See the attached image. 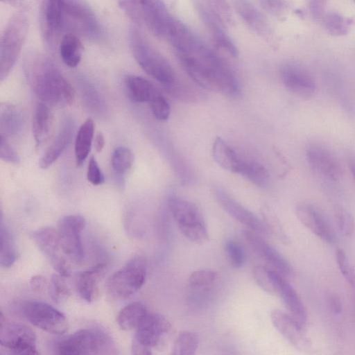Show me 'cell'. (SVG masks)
I'll list each match as a JSON object with an SVG mask.
<instances>
[{
	"instance_id": "obj_19",
	"label": "cell",
	"mask_w": 355,
	"mask_h": 355,
	"mask_svg": "<svg viewBox=\"0 0 355 355\" xmlns=\"http://www.w3.org/2000/svg\"><path fill=\"white\" fill-rule=\"evenodd\" d=\"M295 212L298 220L313 234L327 243L334 241L335 234L329 223L315 205L300 202L296 206Z\"/></svg>"
},
{
	"instance_id": "obj_26",
	"label": "cell",
	"mask_w": 355,
	"mask_h": 355,
	"mask_svg": "<svg viewBox=\"0 0 355 355\" xmlns=\"http://www.w3.org/2000/svg\"><path fill=\"white\" fill-rule=\"evenodd\" d=\"M24 117L21 111L15 105L8 103L1 105L0 136L6 139L15 137L23 130Z\"/></svg>"
},
{
	"instance_id": "obj_28",
	"label": "cell",
	"mask_w": 355,
	"mask_h": 355,
	"mask_svg": "<svg viewBox=\"0 0 355 355\" xmlns=\"http://www.w3.org/2000/svg\"><path fill=\"white\" fill-rule=\"evenodd\" d=\"M125 85L129 98L135 103L149 104L159 94L150 81L139 76L127 77Z\"/></svg>"
},
{
	"instance_id": "obj_55",
	"label": "cell",
	"mask_w": 355,
	"mask_h": 355,
	"mask_svg": "<svg viewBox=\"0 0 355 355\" xmlns=\"http://www.w3.org/2000/svg\"><path fill=\"white\" fill-rule=\"evenodd\" d=\"M105 145V138L101 132H99L96 135L94 139V147L96 151L99 153L101 152Z\"/></svg>"
},
{
	"instance_id": "obj_38",
	"label": "cell",
	"mask_w": 355,
	"mask_h": 355,
	"mask_svg": "<svg viewBox=\"0 0 355 355\" xmlns=\"http://www.w3.org/2000/svg\"><path fill=\"white\" fill-rule=\"evenodd\" d=\"M199 345V336L192 331H182L175 339L171 354L173 355L195 354Z\"/></svg>"
},
{
	"instance_id": "obj_18",
	"label": "cell",
	"mask_w": 355,
	"mask_h": 355,
	"mask_svg": "<svg viewBox=\"0 0 355 355\" xmlns=\"http://www.w3.org/2000/svg\"><path fill=\"white\" fill-rule=\"evenodd\" d=\"M214 195L219 205L235 220L259 234H269L270 231L263 220L235 200L224 189L215 188Z\"/></svg>"
},
{
	"instance_id": "obj_4",
	"label": "cell",
	"mask_w": 355,
	"mask_h": 355,
	"mask_svg": "<svg viewBox=\"0 0 355 355\" xmlns=\"http://www.w3.org/2000/svg\"><path fill=\"white\" fill-rule=\"evenodd\" d=\"M121 9L137 24H145L159 38H166L173 16L162 0H118Z\"/></svg>"
},
{
	"instance_id": "obj_31",
	"label": "cell",
	"mask_w": 355,
	"mask_h": 355,
	"mask_svg": "<svg viewBox=\"0 0 355 355\" xmlns=\"http://www.w3.org/2000/svg\"><path fill=\"white\" fill-rule=\"evenodd\" d=\"M60 55L69 67H76L80 62L83 51V44L75 33H65L58 45Z\"/></svg>"
},
{
	"instance_id": "obj_52",
	"label": "cell",
	"mask_w": 355,
	"mask_h": 355,
	"mask_svg": "<svg viewBox=\"0 0 355 355\" xmlns=\"http://www.w3.org/2000/svg\"><path fill=\"white\" fill-rule=\"evenodd\" d=\"M327 0H309V10L315 19H321L325 13Z\"/></svg>"
},
{
	"instance_id": "obj_8",
	"label": "cell",
	"mask_w": 355,
	"mask_h": 355,
	"mask_svg": "<svg viewBox=\"0 0 355 355\" xmlns=\"http://www.w3.org/2000/svg\"><path fill=\"white\" fill-rule=\"evenodd\" d=\"M64 31L92 41H99L103 32L91 8L83 0H62Z\"/></svg>"
},
{
	"instance_id": "obj_29",
	"label": "cell",
	"mask_w": 355,
	"mask_h": 355,
	"mask_svg": "<svg viewBox=\"0 0 355 355\" xmlns=\"http://www.w3.org/2000/svg\"><path fill=\"white\" fill-rule=\"evenodd\" d=\"M106 265L98 263L90 270L78 272L76 276V286L79 295L87 302L94 300L97 290L98 277L104 270Z\"/></svg>"
},
{
	"instance_id": "obj_21",
	"label": "cell",
	"mask_w": 355,
	"mask_h": 355,
	"mask_svg": "<svg viewBox=\"0 0 355 355\" xmlns=\"http://www.w3.org/2000/svg\"><path fill=\"white\" fill-rule=\"evenodd\" d=\"M270 320L275 329L295 348L300 351L310 349L311 341L302 327L288 313L275 309Z\"/></svg>"
},
{
	"instance_id": "obj_25",
	"label": "cell",
	"mask_w": 355,
	"mask_h": 355,
	"mask_svg": "<svg viewBox=\"0 0 355 355\" xmlns=\"http://www.w3.org/2000/svg\"><path fill=\"white\" fill-rule=\"evenodd\" d=\"M234 8L246 26L255 33L266 36L270 33L268 19L248 0H233Z\"/></svg>"
},
{
	"instance_id": "obj_15",
	"label": "cell",
	"mask_w": 355,
	"mask_h": 355,
	"mask_svg": "<svg viewBox=\"0 0 355 355\" xmlns=\"http://www.w3.org/2000/svg\"><path fill=\"white\" fill-rule=\"evenodd\" d=\"M40 27L46 46L53 51L60 42L64 31L62 0H42Z\"/></svg>"
},
{
	"instance_id": "obj_39",
	"label": "cell",
	"mask_w": 355,
	"mask_h": 355,
	"mask_svg": "<svg viewBox=\"0 0 355 355\" xmlns=\"http://www.w3.org/2000/svg\"><path fill=\"white\" fill-rule=\"evenodd\" d=\"M334 220L340 232L350 236L355 230V220L353 216L344 207L337 205L334 208Z\"/></svg>"
},
{
	"instance_id": "obj_30",
	"label": "cell",
	"mask_w": 355,
	"mask_h": 355,
	"mask_svg": "<svg viewBox=\"0 0 355 355\" xmlns=\"http://www.w3.org/2000/svg\"><path fill=\"white\" fill-rule=\"evenodd\" d=\"M212 155L220 167L234 173H238L242 160L234 150L220 137H216L213 143Z\"/></svg>"
},
{
	"instance_id": "obj_20",
	"label": "cell",
	"mask_w": 355,
	"mask_h": 355,
	"mask_svg": "<svg viewBox=\"0 0 355 355\" xmlns=\"http://www.w3.org/2000/svg\"><path fill=\"white\" fill-rule=\"evenodd\" d=\"M311 168L318 174L330 181H337L343 175L340 163L334 154L320 145H311L306 153Z\"/></svg>"
},
{
	"instance_id": "obj_47",
	"label": "cell",
	"mask_w": 355,
	"mask_h": 355,
	"mask_svg": "<svg viewBox=\"0 0 355 355\" xmlns=\"http://www.w3.org/2000/svg\"><path fill=\"white\" fill-rule=\"evenodd\" d=\"M209 7L220 18L224 24L231 25L233 17L231 8L226 0H207Z\"/></svg>"
},
{
	"instance_id": "obj_42",
	"label": "cell",
	"mask_w": 355,
	"mask_h": 355,
	"mask_svg": "<svg viewBox=\"0 0 355 355\" xmlns=\"http://www.w3.org/2000/svg\"><path fill=\"white\" fill-rule=\"evenodd\" d=\"M261 213L264 223L270 232L275 235L283 243L288 244L290 243L289 239L274 213L268 207L263 208Z\"/></svg>"
},
{
	"instance_id": "obj_41",
	"label": "cell",
	"mask_w": 355,
	"mask_h": 355,
	"mask_svg": "<svg viewBox=\"0 0 355 355\" xmlns=\"http://www.w3.org/2000/svg\"><path fill=\"white\" fill-rule=\"evenodd\" d=\"M252 275L255 282L265 292L271 295L276 294V286L271 270L257 266L253 268Z\"/></svg>"
},
{
	"instance_id": "obj_12",
	"label": "cell",
	"mask_w": 355,
	"mask_h": 355,
	"mask_svg": "<svg viewBox=\"0 0 355 355\" xmlns=\"http://www.w3.org/2000/svg\"><path fill=\"white\" fill-rule=\"evenodd\" d=\"M36 336L27 326L8 321L1 313L0 345L11 354H38Z\"/></svg>"
},
{
	"instance_id": "obj_27",
	"label": "cell",
	"mask_w": 355,
	"mask_h": 355,
	"mask_svg": "<svg viewBox=\"0 0 355 355\" xmlns=\"http://www.w3.org/2000/svg\"><path fill=\"white\" fill-rule=\"evenodd\" d=\"M53 114L49 106L38 103L33 118V132L37 146L44 144L49 137L53 126Z\"/></svg>"
},
{
	"instance_id": "obj_57",
	"label": "cell",
	"mask_w": 355,
	"mask_h": 355,
	"mask_svg": "<svg viewBox=\"0 0 355 355\" xmlns=\"http://www.w3.org/2000/svg\"><path fill=\"white\" fill-rule=\"evenodd\" d=\"M350 170H351L353 178H354V180L355 181V164L354 163H351V164H350Z\"/></svg>"
},
{
	"instance_id": "obj_24",
	"label": "cell",
	"mask_w": 355,
	"mask_h": 355,
	"mask_svg": "<svg viewBox=\"0 0 355 355\" xmlns=\"http://www.w3.org/2000/svg\"><path fill=\"white\" fill-rule=\"evenodd\" d=\"M76 130V122L72 117L64 119L57 136L40 159L39 165L45 169L55 163L71 144Z\"/></svg>"
},
{
	"instance_id": "obj_32",
	"label": "cell",
	"mask_w": 355,
	"mask_h": 355,
	"mask_svg": "<svg viewBox=\"0 0 355 355\" xmlns=\"http://www.w3.org/2000/svg\"><path fill=\"white\" fill-rule=\"evenodd\" d=\"M148 313L146 307L140 302H131L119 311L116 321L123 330L136 329Z\"/></svg>"
},
{
	"instance_id": "obj_11",
	"label": "cell",
	"mask_w": 355,
	"mask_h": 355,
	"mask_svg": "<svg viewBox=\"0 0 355 355\" xmlns=\"http://www.w3.org/2000/svg\"><path fill=\"white\" fill-rule=\"evenodd\" d=\"M17 311L30 323L49 333L60 335L68 329L63 313L45 302L25 300L17 304Z\"/></svg>"
},
{
	"instance_id": "obj_36",
	"label": "cell",
	"mask_w": 355,
	"mask_h": 355,
	"mask_svg": "<svg viewBox=\"0 0 355 355\" xmlns=\"http://www.w3.org/2000/svg\"><path fill=\"white\" fill-rule=\"evenodd\" d=\"M0 237V264L3 268H9L16 260L17 252L12 234L2 219L1 220Z\"/></svg>"
},
{
	"instance_id": "obj_45",
	"label": "cell",
	"mask_w": 355,
	"mask_h": 355,
	"mask_svg": "<svg viewBox=\"0 0 355 355\" xmlns=\"http://www.w3.org/2000/svg\"><path fill=\"white\" fill-rule=\"evenodd\" d=\"M335 255L336 261L340 273L355 288V274L345 250L340 248H337Z\"/></svg>"
},
{
	"instance_id": "obj_23",
	"label": "cell",
	"mask_w": 355,
	"mask_h": 355,
	"mask_svg": "<svg viewBox=\"0 0 355 355\" xmlns=\"http://www.w3.org/2000/svg\"><path fill=\"white\" fill-rule=\"evenodd\" d=\"M276 286V294L282 298L288 313L304 329L307 324V313L298 294L293 286L277 271L271 270Z\"/></svg>"
},
{
	"instance_id": "obj_14",
	"label": "cell",
	"mask_w": 355,
	"mask_h": 355,
	"mask_svg": "<svg viewBox=\"0 0 355 355\" xmlns=\"http://www.w3.org/2000/svg\"><path fill=\"white\" fill-rule=\"evenodd\" d=\"M85 225V219L80 215H67L58 222L57 231L64 254L76 262L84 259L81 232Z\"/></svg>"
},
{
	"instance_id": "obj_34",
	"label": "cell",
	"mask_w": 355,
	"mask_h": 355,
	"mask_svg": "<svg viewBox=\"0 0 355 355\" xmlns=\"http://www.w3.org/2000/svg\"><path fill=\"white\" fill-rule=\"evenodd\" d=\"M321 19L324 28L333 36L347 35L355 23L354 19L346 17L335 11L325 12Z\"/></svg>"
},
{
	"instance_id": "obj_40",
	"label": "cell",
	"mask_w": 355,
	"mask_h": 355,
	"mask_svg": "<svg viewBox=\"0 0 355 355\" xmlns=\"http://www.w3.org/2000/svg\"><path fill=\"white\" fill-rule=\"evenodd\" d=\"M219 274L211 269H202L193 272L189 277V285L193 288L209 286L217 282Z\"/></svg>"
},
{
	"instance_id": "obj_50",
	"label": "cell",
	"mask_w": 355,
	"mask_h": 355,
	"mask_svg": "<svg viewBox=\"0 0 355 355\" xmlns=\"http://www.w3.org/2000/svg\"><path fill=\"white\" fill-rule=\"evenodd\" d=\"M0 157L2 160L18 164L20 162V157L17 151L12 147L8 139L1 137L0 139Z\"/></svg>"
},
{
	"instance_id": "obj_17",
	"label": "cell",
	"mask_w": 355,
	"mask_h": 355,
	"mask_svg": "<svg viewBox=\"0 0 355 355\" xmlns=\"http://www.w3.org/2000/svg\"><path fill=\"white\" fill-rule=\"evenodd\" d=\"M197 12L207 28L216 45L232 57H237L239 50L227 34L225 24L207 3L202 0H193Z\"/></svg>"
},
{
	"instance_id": "obj_37",
	"label": "cell",
	"mask_w": 355,
	"mask_h": 355,
	"mask_svg": "<svg viewBox=\"0 0 355 355\" xmlns=\"http://www.w3.org/2000/svg\"><path fill=\"white\" fill-rule=\"evenodd\" d=\"M134 160L132 151L126 147L121 146L114 150L112 155V166L116 180L123 185V175L131 168Z\"/></svg>"
},
{
	"instance_id": "obj_35",
	"label": "cell",
	"mask_w": 355,
	"mask_h": 355,
	"mask_svg": "<svg viewBox=\"0 0 355 355\" xmlns=\"http://www.w3.org/2000/svg\"><path fill=\"white\" fill-rule=\"evenodd\" d=\"M245 179L259 187H266L269 183L270 176L267 169L255 162L243 161L238 173Z\"/></svg>"
},
{
	"instance_id": "obj_54",
	"label": "cell",
	"mask_w": 355,
	"mask_h": 355,
	"mask_svg": "<svg viewBox=\"0 0 355 355\" xmlns=\"http://www.w3.org/2000/svg\"><path fill=\"white\" fill-rule=\"evenodd\" d=\"M44 285V279L40 275L34 276L31 279V286L34 291H40Z\"/></svg>"
},
{
	"instance_id": "obj_22",
	"label": "cell",
	"mask_w": 355,
	"mask_h": 355,
	"mask_svg": "<svg viewBox=\"0 0 355 355\" xmlns=\"http://www.w3.org/2000/svg\"><path fill=\"white\" fill-rule=\"evenodd\" d=\"M243 236L257 254L271 265L277 272L286 276H291L293 274L294 271L291 263L257 233L244 230Z\"/></svg>"
},
{
	"instance_id": "obj_46",
	"label": "cell",
	"mask_w": 355,
	"mask_h": 355,
	"mask_svg": "<svg viewBox=\"0 0 355 355\" xmlns=\"http://www.w3.org/2000/svg\"><path fill=\"white\" fill-rule=\"evenodd\" d=\"M153 116L159 121L168 119L171 113L170 105L165 98L159 93L150 103Z\"/></svg>"
},
{
	"instance_id": "obj_1",
	"label": "cell",
	"mask_w": 355,
	"mask_h": 355,
	"mask_svg": "<svg viewBox=\"0 0 355 355\" xmlns=\"http://www.w3.org/2000/svg\"><path fill=\"white\" fill-rule=\"evenodd\" d=\"M167 40L198 85L228 97L239 94V83L230 65L180 21L172 27Z\"/></svg>"
},
{
	"instance_id": "obj_43",
	"label": "cell",
	"mask_w": 355,
	"mask_h": 355,
	"mask_svg": "<svg viewBox=\"0 0 355 355\" xmlns=\"http://www.w3.org/2000/svg\"><path fill=\"white\" fill-rule=\"evenodd\" d=\"M63 276L58 274L52 275L49 284V295L56 303H60L66 300L69 294V289L64 281Z\"/></svg>"
},
{
	"instance_id": "obj_44",
	"label": "cell",
	"mask_w": 355,
	"mask_h": 355,
	"mask_svg": "<svg viewBox=\"0 0 355 355\" xmlns=\"http://www.w3.org/2000/svg\"><path fill=\"white\" fill-rule=\"evenodd\" d=\"M225 251L232 267L234 268L242 267L245 261V253L239 243L233 240L227 241L225 244Z\"/></svg>"
},
{
	"instance_id": "obj_9",
	"label": "cell",
	"mask_w": 355,
	"mask_h": 355,
	"mask_svg": "<svg viewBox=\"0 0 355 355\" xmlns=\"http://www.w3.org/2000/svg\"><path fill=\"white\" fill-rule=\"evenodd\" d=\"M147 274V261L144 255L132 257L107 279L106 286L114 297L125 299L137 293L144 285Z\"/></svg>"
},
{
	"instance_id": "obj_3",
	"label": "cell",
	"mask_w": 355,
	"mask_h": 355,
	"mask_svg": "<svg viewBox=\"0 0 355 355\" xmlns=\"http://www.w3.org/2000/svg\"><path fill=\"white\" fill-rule=\"evenodd\" d=\"M129 43L135 59L147 74L166 88L175 83V74L170 63L135 26L130 28Z\"/></svg>"
},
{
	"instance_id": "obj_58",
	"label": "cell",
	"mask_w": 355,
	"mask_h": 355,
	"mask_svg": "<svg viewBox=\"0 0 355 355\" xmlns=\"http://www.w3.org/2000/svg\"><path fill=\"white\" fill-rule=\"evenodd\" d=\"M355 1V0H354Z\"/></svg>"
},
{
	"instance_id": "obj_48",
	"label": "cell",
	"mask_w": 355,
	"mask_h": 355,
	"mask_svg": "<svg viewBox=\"0 0 355 355\" xmlns=\"http://www.w3.org/2000/svg\"><path fill=\"white\" fill-rule=\"evenodd\" d=\"M260 4L266 12L277 16L284 13L292 6L288 0H260Z\"/></svg>"
},
{
	"instance_id": "obj_13",
	"label": "cell",
	"mask_w": 355,
	"mask_h": 355,
	"mask_svg": "<svg viewBox=\"0 0 355 355\" xmlns=\"http://www.w3.org/2000/svg\"><path fill=\"white\" fill-rule=\"evenodd\" d=\"M30 236L55 270L64 277H69L71 270L62 254L64 252L58 231L49 227H42L32 231Z\"/></svg>"
},
{
	"instance_id": "obj_7",
	"label": "cell",
	"mask_w": 355,
	"mask_h": 355,
	"mask_svg": "<svg viewBox=\"0 0 355 355\" xmlns=\"http://www.w3.org/2000/svg\"><path fill=\"white\" fill-rule=\"evenodd\" d=\"M167 203L180 230L189 240L197 244L208 241L207 226L196 205L175 195L170 196Z\"/></svg>"
},
{
	"instance_id": "obj_2",
	"label": "cell",
	"mask_w": 355,
	"mask_h": 355,
	"mask_svg": "<svg viewBox=\"0 0 355 355\" xmlns=\"http://www.w3.org/2000/svg\"><path fill=\"white\" fill-rule=\"evenodd\" d=\"M24 72L34 94L49 106L71 105L74 90L55 64L45 55L33 53L24 62Z\"/></svg>"
},
{
	"instance_id": "obj_16",
	"label": "cell",
	"mask_w": 355,
	"mask_h": 355,
	"mask_svg": "<svg viewBox=\"0 0 355 355\" xmlns=\"http://www.w3.org/2000/svg\"><path fill=\"white\" fill-rule=\"evenodd\" d=\"M279 76L284 87L293 94L303 98L313 96L316 84L311 72L302 64L290 61L283 64Z\"/></svg>"
},
{
	"instance_id": "obj_53",
	"label": "cell",
	"mask_w": 355,
	"mask_h": 355,
	"mask_svg": "<svg viewBox=\"0 0 355 355\" xmlns=\"http://www.w3.org/2000/svg\"><path fill=\"white\" fill-rule=\"evenodd\" d=\"M328 301L330 309L334 314H340L342 312V302L337 295H331L328 297Z\"/></svg>"
},
{
	"instance_id": "obj_6",
	"label": "cell",
	"mask_w": 355,
	"mask_h": 355,
	"mask_svg": "<svg viewBox=\"0 0 355 355\" xmlns=\"http://www.w3.org/2000/svg\"><path fill=\"white\" fill-rule=\"evenodd\" d=\"M28 29V18L24 10L12 15L1 38L0 80L9 75L20 54Z\"/></svg>"
},
{
	"instance_id": "obj_33",
	"label": "cell",
	"mask_w": 355,
	"mask_h": 355,
	"mask_svg": "<svg viewBox=\"0 0 355 355\" xmlns=\"http://www.w3.org/2000/svg\"><path fill=\"white\" fill-rule=\"evenodd\" d=\"M94 125L91 119H87L79 128L75 139V158L78 166H81L91 150Z\"/></svg>"
},
{
	"instance_id": "obj_51",
	"label": "cell",
	"mask_w": 355,
	"mask_h": 355,
	"mask_svg": "<svg viewBox=\"0 0 355 355\" xmlns=\"http://www.w3.org/2000/svg\"><path fill=\"white\" fill-rule=\"evenodd\" d=\"M87 179L94 185H100L103 183L105 178L103 174L94 157L89 162L87 171Z\"/></svg>"
},
{
	"instance_id": "obj_49",
	"label": "cell",
	"mask_w": 355,
	"mask_h": 355,
	"mask_svg": "<svg viewBox=\"0 0 355 355\" xmlns=\"http://www.w3.org/2000/svg\"><path fill=\"white\" fill-rule=\"evenodd\" d=\"M83 93H84L83 98L85 99L87 104L91 107L94 112H101L103 108V102L101 96L90 85L86 86H82Z\"/></svg>"
},
{
	"instance_id": "obj_5",
	"label": "cell",
	"mask_w": 355,
	"mask_h": 355,
	"mask_svg": "<svg viewBox=\"0 0 355 355\" xmlns=\"http://www.w3.org/2000/svg\"><path fill=\"white\" fill-rule=\"evenodd\" d=\"M55 352L62 355L115 354L110 337L98 329L86 328L55 344Z\"/></svg>"
},
{
	"instance_id": "obj_10",
	"label": "cell",
	"mask_w": 355,
	"mask_h": 355,
	"mask_svg": "<svg viewBox=\"0 0 355 355\" xmlns=\"http://www.w3.org/2000/svg\"><path fill=\"white\" fill-rule=\"evenodd\" d=\"M171 324L164 315L148 313L139 327L132 339L131 351L135 355H149L152 349L158 347L170 332Z\"/></svg>"
},
{
	"instance_id": "obj_56",
	"label": "cell",
	"mask_w": 355,
	"mask_h": 355,
	"mask_svg": "<svg viewBox=\"0 0 355 355\" xmlns=\"http://www.w3.org/2000/svg\"><path fill=\"white\" fill-rule=\"evenodd\" d=\"M23 0H1L3 3L10 5V6H19Z\"/></svg>"
}]
</instances>
